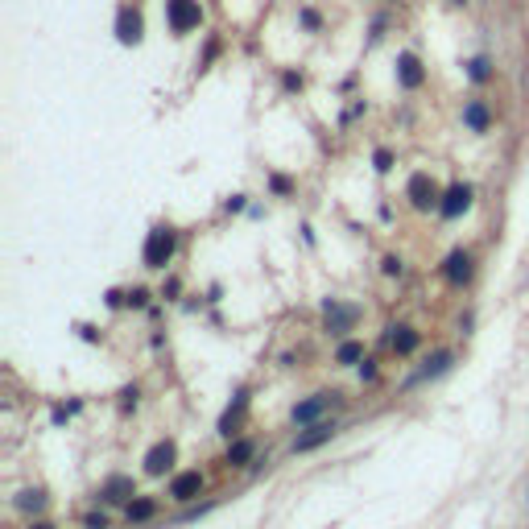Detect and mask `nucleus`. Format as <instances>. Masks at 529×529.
I'll return each mask as SVG.
<instances>
[{
  "instance_id": "f257e3e1",
  "label": "nucleus",
  "mask_w": 529,
  "mask_h": 529,
  "mask_svg": "<svg viewBox=\"0 0 529 529\" xmlns=\"http://www.w3.org/2000/svg\"><path fill=\"white\" fill-rule=\"evenodd\" d=\"M174 248H178V236L170 232V227H153L149 232V240H145V264L149 269H166L170 264V257H174Z\"/></svg>"
},
{
  "instance_id": "f03ea898",
  "label": "nucleus",
  "mask_w": 529,
  "mask_h": 529,
  "mask_svg": "<svg viewBox=\"0 0 529 529\" xmlns=\"http://www.w3.org/2000/svg\"><path fill=\"white\" fill-rule=\"evenodd\" d=\"M166 17H170L174 34H190V29H199L203 8H199V0H166Z\"/></svg>"
},
{
  "instance_id": "7ed1b4c3",
  "label": "nucleus",
  "mask_w": 529,
  "mask_h": 529,
  "mask_svg": "<svg viewBox=\"0 0 529 529\" xmlns=\"http://www.w3.org/2000/svg\"><path fill=\"white\" fill-rule=\"evenodd\" d=\"M405 195H409V203H414L418 211H430V207L439 203V186L430 182V174H414L409 186H405Z\"/></svg>"
},
{
  "instance_id": "20e7f679",
  "label": "nucleus",
  "mask_w": 529,
  "mask_h": 529,
  "mask_svg": "<svg viewBox=\"0 0 529 529\" xmlns=\"http://www.w3.org/2000/svg\"><path fill=\"white\" fill-rule=\"evenodd\" d=\"M472 207V186L467 182H455L446 195H442V203H439V211L446 216V220H455V216H463Z\"/></svg>"
},
{
  "instance_id": "39448f33",
  "label": "nucleus",
  "mask_w": 529,
  "mask_h": 529,
  "mask_svg": "<svg viewBox=\"0 0 529 529\" xmlns=\"http://www.w3.org/2000/svg\"><path fill=\"white\" fill-rule=\"evenodd\" d=\"M331 397H335V393H314V397H306L302 405H294V414H290V418H294V426H310V422H318V418H323V409L331 405Z\"/></svg>"
},
{
  "instance_id": "423d86ee",
  "label": "nucleus",
  "mask_w": 529,
  "mask_h": 529,
  "mask_svg": "<svg viewBox=\"0 0 529 529\" xmlns=\"http://www.w3.org/2000/svg\"><path fill=\"white\" fill-rule=\"evenodd\" d=\"M174 442L166 439V442H157V446H149V455H145V472L149 476H166L170 467H174Z\"/></svg>"
},
{
  "instance_id": "0eeeda50",
  "label": "nucleus",
  "mask_w": 529,
  "mask_h": 529,
  "mask_svg": "<svg viewBox=\"0 0 529 529\" xmlns=\"http://www.w3.org/2000/svg\"><path fill=\"white\" fill-rule=\"evenodd\" d=\"M327 331L331 335H344V331H352V323H355V306H339L335 298H327Z\"/></svg>"
},
{
  "instance_id": "6e6552de",
  "label": "nucleus",
  "mask_w": 529,
  "mask_h": 529,
  "mask_svg": "<svg viewBox=\"0 0 529 529\" xmlns=\"http://www.w3.org/2000/svg\"><path fill=\"white\" fill-rule=\"evenodd\" d=\"M203 492V476L199 472H182L170 480V500H195Z\"/></svg>"
},
{
  "instance_id": "1a4fd4ad",
  "label": "nucleus",
  "mask_w": 529,
  "mask_h": 529,
  "mask_svg": "<svg viewBox=\"0 0 529 529\" xmlns=\"http://www.w3.org/2000/svg\"><path fill=\"white\" fill-rule=\"evenodd\" d=\"M397 83L405 91L422 87V62H418L414 54H401V58H397Z\"/></svg>"
},
{
  "instance_id": "9d476101",
  "label": "nucleus",
  "mask_w": 529,
  "mask_h": 529,
  "mask_svg": "<svg viewBox=\"0 0 529 529\" xmlns=\"http://www.w3.org/2000/svg\"><path fill=\"white\" fill-rule=\"evenodd\" d=\"M327 439H335V422H314L310 435L294 439V455H298V451H314V446H323Z\"/></svg>"
},
{
  "instance_id": "9b49d317",
  "label": "nucleus",
  "mask_w": 529,
  "mask_h": 529,
  "mask_svg": "<svg viewBox=\"0 0 529 529\" xmlns=\"http://www.w3.org/2000/svg\"><path fill=\"white\" fill-rule=\"evenodd\" d=\"M99 496H104L108 505H129L136 492H132V480H129V476H112L108 484L99 488Z\"/></svg>"
},
{
  "instance_id": "f8f14e48",
  "label": "nucleus",
  "mask_w": 529,
  "mask_h": 529,
  "mask_svg": "<svg viewBox=\"0 0 529 529\" xmlns=\"http://www.w3.org/2000/svg\"><path fill=\"white\" fill-rule=\"evenodd\" d=\"M442 277H446L451 285H463V281L472 277V257H467V253H451L446 264H442Z\"/></svg>"
},
{
  "instance_id": "ddd939ff",
  "label": "nucleus",
  "mask_w": 529,
  "mask_h": 529,
  "mask_svg": "<svg viewBox=\"0 0 529 529\" xmlns=\"http://www.w3.org/2000/svg\"><path fill=\"white\" fill-rule=\"evenodd\" d=\"M116 38H120L125 45H136V42H141V13L125 8V13L116 17Z\"/></svg>"
},
{
  "instance_id": "4468645a",
  "label": "nucleus",
  "mask_w": 529,
  "mask_h": 529,
  "mask_svg": "<svg viewBox=\"0 0 529 529\" xmlns=\"http://www.w3.org/2000/svg\"><path fill=\"white\" fill-rule=\"evenodd\" d=\"M451 364H455V355H451V352H439L430 364H426V368H422V372H418V376H409V385H422V381H430V376H442Z\"/></svg>"
},
{
  "instance_id": "2eb2a0df",
  "label": "nucleus",
  "mask_w": 529,
  "mask_h": 529,
  "mask_svg": "<svg viewBox=\"0 0 529 529\" xmlns=\"http://www.w3.org/2000/svg\"><path fill=\"white\" fill-rule=\"evenodd\" d=\"M463 120H467L472 132H488V108L484 104H467V108H463Z\"/></svg>"
},
{
  "instance_id": "dca6fc26",
  "label": "nucleus",
  "mask_w": 529,
  "mask_h": 529,
  "mask_svg": "<svg viewBox=\"0 0 529 529\" xmlns=\"http://www.w3.org/2000/svg\"><path fill=\"white\" fill-rule=\"evenodd\" d=\"M248 459H253V442H248V439H240V442H232V446H227V463H232V467H244Z\"/></svg>"
},
{
  "instance_id": "f3484780",
  "label": "nucleus",
  "mask_w": 529,
  "mask_h": 529,
  "mask_svg": "<svg viewBox=\"0 0 529 529\" xmlns=\"http://www.w3.org/2000/svg\"><path fill=\"white\" fill-rule=\"evenodd\" d=\"M244 405H248V397L240 393V397H236V405H232V409H227V414H223V418H220V435H232V426L240 422V414H244Z\"/></svg>"
},
{
  "instance_id": "a211bd4d",
  "label": "nucleus",
  "mask_w": 529,
  "mask_h": 529,
  "mask_svg": "<svg viewBox=\"0 0 529 529\" xmlns=\"http://www.w3.org/2000/svg\"><path fill=\"white\" fill-rule=\"evenodd\" d=\"M42 505H45L42 488H29V492H21V496H17V509H21V513H38Z\"/></svg>"
},
{
  "instance_id": "6ab92c4d",
  "label": "nucleus",
  "mask_w": 529,
  "mask_h": 529,
  "mask_svg": "<svg viewBox=\"0 0 529 529\" xmlns=\"http://www.w3.org/2000/svg\"><path fill=\"white\" fill-rule=\"evenodd\" d=\"M393 348L401 355H409L414 348H418V331H409V327H397V335H393Z\"/></svg>"
},
{
  "instance_id": "aec40b11",
  "label": "nucleus",
  "mask_w": 529,
  "mask_h": 529,
  "mask_svg": "<svg viewBox=\"0 0 529 529\" xmlns=\"http://www.w3.org/2000/svg\"><path fill=\"white\" fill-rule=\"evenodd\" d=\"M153 500H129V521H149L153 517Z\"/></svg>"
},
{
  "instance_id": "412c9836",
  "label": "nucleus",
  "mask_w": 529,
  "mask_h": 529,
  "mask_svg": "<svg viewBox=\"0 0 529 529\" xmlns=\"http://www.w3.org/2000/svg\"><path fill=\"white\" fill-rule=\"evenodd\" d=\"M335 360H339V364H355V360H364V344H352V339H348V344H339Z\"/></svg>"
},
{
  "instance_id": "4be33fe9",
  "label": "nucleus",
  "mask_w": 529,
  "mask_h": 529,
  "mask_svg": "<svg viewBox=\"0 0 529 529\" xmlns=\"http://www.w3.org/2000/svg\"><path fill=\"white\" fill-rule=\"evenodd\" d=\"M467 75H472L476 83H484L488 75H492V62H488V58H472V71H467Z\"/></svg>"
},
{
  "instance_id": "5701e85b",
  "label": "nucleus",
  "mask_w": 529,
  "mask_h": 529,
  "mask_svg": "<svg viewBox=\"0 0 529 529\" xmlns=\"http://www.w3.org/2000/svg\"><path fill=\"white\" fill-rule=\"evenodd\" d=\"M372 162H376V170L385 174V170L393 166V153H389V149H376V157H372Z\"/></svg>"
},
{
  "instance_id": "b1692460",
  "label": "nucleus",
  "mask_w": 529,
  "mask_h": 529,
  "mask_svg": "<svg viewBox=\"0 0 529 529\" xmlns=\"http://www.w3.org/2000/svg\"><path fill=\"white\" fill-rule=\"evenodd\" d=\"M87 529H108V517H104V513H91V517H87Z\"/></svg>"
},
{
  "instance_id": "393cba45",
  "label": "nucleus",
  "mask_w": 529,
  "mask_h": 529,
  "mask_svg": "<svg viewBox=\"0 0 529 529\" xmlns=\"http://www.w3.org/2000/svg\"><path fill=\"white\" fill-rule=\"evenodd\" d=\"M372 376H376V368H372V364L364 360V364H360V381H372Z\"/></svg>"
},
{
  "instance_id": "a878e982",
  "label": "nucleus",
  "mask_w": 529,
  "mask_h": 529,
  "mask_svg": "<svg viewBox=\"0 0 529 529\" xmlns=\"http://www.w3.org/2000/svg\"><path fill=\"white\" fill-rule=\"evenodd\" d=\"M273 190H277V195H285V190H290V178L277 174V178H273Z\"/></svg>"
},
{
  "instance_id": "bb28decb",
  "label": "nucleus",
  "mask_w": 529,
  "mask_h": 529,
  "mask_svg": "<svg viewBox=\"0 0 529 529\" xmlns=\"http://www.w3.org/2000/svg\"><path fill=\"white\" fill-rule=\"evenodd\" d=\"M385 273H389V277H393V273H401V261H397V257H385Z\"/></svg>"
},
{
  "instance_id": "cd10ccee",
  "label": "nucleus",
  "mask_w": 529,
  "mask_h": 529,
  "mask_svg": "<svg viewBox=\"0 0 529 529\" xmlns=\"http://www.w3.org/2000/svg\"><path fill=\"white\" fill-rule=\"evenodd\" d=\"M302 25H310V29H318V13H310V8H306V13H302Z\"/></svg>"
},
{
  "instance_id": "c85d7f7f",
  "label": "nucleus",
  "mask_w": 529,
  "mask_h": 529,
  "mask_svg": "<svg viewBox=\"0 0 529 529\" xmlns=\"http://www.w3.org/2000/svg\"><path fill=\"white\" fill-rule=\"evenodd\" d=\"M34 529H50V526H34Z\"/></svg>"
},
{
  "instance_id": "c756f323",
  "label": "nucleus",
  "mask_w": 529,
  "mask_h": 529,
  "mask_svg": "<svg viewBox=\"0 0 529 529\" xmlns=\"http://www.w3.org/2000/svg\"><path fill=\"white\" fill-rule=\"evenodd\" d=\"M459 4H463V0H459Z\"/></svg>"
}]
</instances>
